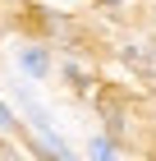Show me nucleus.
I'll use <instances>...</instances> for the list:
<instances>
[{"instance_id": "20e7f679", "label": "nucleus", "mask_w": 156, "mask_h": 161, "mask_svg": "<svg viewBox=\"0 0 156 161\" xmlns=\"http://www.w3.org/2000/svg\"><path fill=\"white\" fill-rule=\"evenodd\" d=\"M0 161H19V157H14V152L5 147V143H0Z\"/></svg>"}, {"instance_id": "f257e3e1", "label": "nucleus", "mask_w": 156, "mask_h": 161, "mask_svg": "<svg viewBox=\"0 0 156 161\" xmlns=\"http://www.w3.org/2000/svg\"><path fill=\"white\" fill-rule=\"evenodd\" d=\"M19 64H23V69H28L32 78H41L51 60H46V51H37V46H32V51H23V55H19Z\"/></svg>"}, {"instance_id": "7ed1b4c3", "label": "nucleus", "mask_w": 156, "mask_h": 161, "mask_svg": "<svg viewBox=\"0 0 156 161\" xmlns=\"http://www.w3.org/2000/svg\"><path fill=\"white\" fill-rule=\"evenodd\" d=\"M92 157L96 161H110V138H96V143H92Z\"/></svg>"}, {"instance_id": "f03ea898", "label": "nucleus", "mask_w": 156, "mask_h": 161, "mask_svg": "<svg viewBox=\"0 0 156 161\" xmlns=\"http://www.w3.org/2000/svg\"><path fill=\"white\" fill-rule=\"evenodd\" d=\"M124 60H129V64H143L147 74H156V55L147 46H124Z\"/></svg>"}, {"instance_id": "39448f33", "label": "nucleus", "mask_w": 156, "mask_h": 161, "mask_svg": "<svg viewBox=\"0 0 156 161\" xmlns=\"http://www.w3.org/2000/svg\"><path fill=\"white\" fill-rule=\"evenodd\" d=\"M110 5H120V0H110Z\"/></svg>"}]
</instances>
